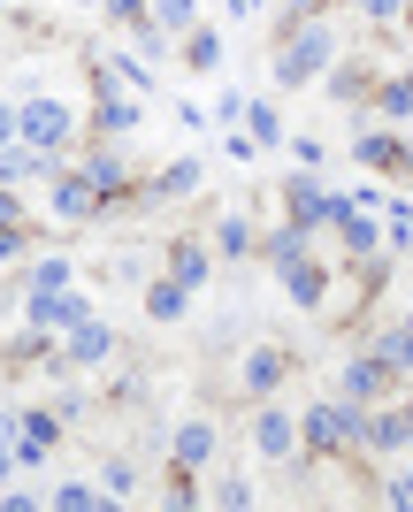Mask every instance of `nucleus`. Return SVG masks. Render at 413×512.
<instances>
[{
    "instance_id": "nucleus-45",
    "label": "nucleus",
    "mask_w": 413,
    "mask_h": 512,
    "mask_svg": "<svg viewBox=\"0 0 413 512\" xmlns=\"http://www.w3.org/2000/svg\"><path fill=\"white\" fill-rule=\"evenodd\" d=\"M23 138V123H16V100H0V146H16Z\"/></svg>"
},
{
    "instance_id": "nucleus-48",
    "label": "nucleus",
    "mask_w": 413,
    "mask_h": 512,
    "mask_svg": "<svg viewBox=\"0 0 413 512\" xmlns=\"http://www.w3.org/2000/svg\"><path fill=\"white\" fill-rule=\"evenodd\" d=\"M230 16H238V23L245 16H268V0H230Z\"/></svg>"
},
{
    "instance_id": "nucleus-36",
    "label": "nucleus",
    "mask_w": 413,
    "mask_h": 512,
    "mask_svg": "<svg viewBox=\"0 0 413 512\" xmlns=\"http://www.w3.org/2000/svg\"><path fill=\"white\" fill-rule=\"evenodd\" d=\"M31 260V230L23 222H0V268H23Z\"/></svg>"
},
{
    "instance_id": "nucleus-20",
    "label": "nucleus",
    "mask_w": 413,
    "mask_h": 512,
    "mask_svg": "<svg viewBox=\"0 0 413 512\" xmlns=\"http://www.w3.org/2000/svg\"><path fill=\"white\" fill-rule=\"evenodd\" d=\"M322 85H329V100H345L352 115H360V107H368V92H375V77H368V62H360V54H337V62L322 69Z\"/></svg>"
},
{
    "instance_id": "nucleus-29",
    "label": "nucleus",
    "mask_w": 413,
    "mask_h": 512,
    "mask_svg": "<svg viewBox=\"0 0 413 512\" xmlns=\"http://www.w3.org/2000/svg\"><path fill=\"white\" fill-rule=\"evenodd\" d=\"M245 138H253L261 153H276L283 138H291V130H283V107H268V100H245Z\"/></svg>"
},
{
    "instance_id": "nucleus-17",
    "label": "nucleus",
    "mask_w": 413,
    "mask_h": 512,
    "mask_svg": "<svg viewBox=\"0 0 413 512\" xmlns=\"http://www.w3.org/2000/svg\"><path fill=\"white\" fill-rule=\"evenodd\" d=\"M46 199H54V222H69V230H77V222H100V214H108V199L92 192V184H85L77 169H62V176H54V184H46Z\"/></svg>"
},
{
    "instance_id": "nucleus-2",
    "label": "nucleus",
    "mask_w": 413,
    "mask_h": 512,
    "mask_svg": "<svg viewBox=\"0 0 413 512\" xmlns=\"http://www.w3.org/2000/svg\"><path fill=\"white\" fill-rule=\"evenodd\" d=\"M360 413L368 406H352V398H314V406L299 413V451L306 459H345V451H360Z\"/></svg>"
},
{
    "instance_id": "nucleus-14",
    "label": "nucleus",
    "mask_w": 413,
    "mask_h": 512,
    "mask_svg": "<svg viewBox=\"0 0 413 512\" xmlns=\"http://www.w3.org/2000/svg\"><path fill=\"white\" fill-rule=\"evenodd\" d=\"M92 314H100V306H92L77 283H69V291H54V299H23V329H54V337H62V329H77V321H92Z\"/></svg>"
},
{
    "instance_id": "nucleus-19",
    "label": "nucleus",
    "mask_w": 413,
    "mask_h": 512,
    "mask_svg": "<svg viewBox=\"0 0 413 512\" xmlns=\"http://www.w3.org/2000/svg\"><path fill=\"white\" fill-rule=\"evenodd\" d=\"M306 253H314V230H299L291 214H283L276 230H261V260H268V276H283V268H299Z\"/></svg>"
},
{
    "instance_id": "nucleus-47",
    "label": "nucleus",
    "mask_w": 413,
    "mask_h": 512,
    "mask_svg": "<svg viewBox=\"0 0 413 512\" xmlns=\"http://www.w3.org/2000/svg\"><path fill=\"white\" fill-rule=\"evenodd\" d=\"M337 0H283V16H329Z\"/></svg>"
},
{
    "instance_id": "nucleus-5",
    "label": "nucleus",
    "mask_w": 413,
    "mask_h": 512,
    "mask_svg": "<svg viewBox=\"0 0 413 512\" xmlns=\"http://www.w3.org/2000/svg\"><path fill=\"white\" fill-rule=\"evenodd\" d=\"M138 123H146V92L115 85L108 69H92V130L100 138H131Z\"/></svg>"
},
{
    "instance_id": "nucleus-32",
    "label": "nucleus",
    "mask_w": 413,
    "mask_h": 512,
    "mask_svg": "<svg viewBox=\"0 0 413 512\" xmlns=\"http://www.w3.org/2000/svg\"><path fill=\"white\" fill-rule=\"evenodd\" d=\"M100 490H108V505H131V497L146 490V474H138L131 459H108V467H100Z\"/></svg>"
},
{
    "instance_id": "nucleus-42",
    "label": "nucleus",
    "mask_w": 413,
    "mask_h": 512,
    "mask_svg": "<svg viewBox=\"0 0 413 512\" xmlns=\"http://www.w3.org/2000/svg\"><path fill=\"white\" fill-rule=\"evenodd\" d=\"M100 8H108V23H123V31L146 23V0H100Z\"/></svg>"
},
{
    "instance_id": "nucleus-22",
    "label": "nucleus",
    "mask_w": 413,
    "mask_h": 512,
    "mask_svg": "<svg viewBox=\"0 0 413 512\" xmlns=\"http://www.w3.org/2000/svg\"><path fill=\"white\" fill-rule=\"evenodd\" d=\"M192 299H199V291L184 276H169V268L146 276V321H184V314H192Z\"/></svg>"
},
{
    "instance_id": "nucleus-9",
    "label": "nucleus",
    "mask_w": 413,
    "mask_h": 512,
    "mask_svg": "<svg viewBox=\"0 0 413 512\" xmlns=\"http://www.w3.org/2000/svg\"><path fill=\"white\" fill-rule=\"evenodd\" d=\"M54 444H62V413H54V406H23V413H16V474L46 467V459H54Z\"/></svg>"
},
{
    "instance_id": "nucleus-40",
    "label": "nucleus",
    "mask_w": 413,
    "mask_h": 512,
    "mask_svg": "<svg viewBox=\"0 0 413 512\" xmlns=\"http://www.w3.org/2000/svg\"><path fill=\"white\" fill-rule=\"evenodd\" d=\"M169 505H176V512H192V505H199V474L169 467Z\"/></svg>"
},
{
    "instance_id": "nucleus-15",
    "label": "nucleus",
    "mask_w": 413,
    "mask_h": 512,
    "mask_svg": "<svg viewBox=\"0 0 413 512\" xmlns=\"http://www.w3.org/2000/svg\"><path fill=\"white\" fill-rule=\"evenodd\" d=\"M77 176H85V184L108 199V207H115V199H138V176H131V161H123L115 146H92L85 161H77Z\"/></svg>"
},
{
    "instance_id": "nucleus-23",
    "label": "nucleus",
    "mask_w": 413,
    "mask_h": 512,
    "mask_svg": "<svg viewBox=\"0 0 413 512\" xmlns=\"http://www.w3.org/2000/svg\"><path fill=\"white\" fill-rule=\"evenodd\" d=\"M368 115H383V123L413 130V69H398V77H375V92H368Z\"/></svg>"
},
{
    "instance_id": "nucleus-7",
    "label": "nucleus",
    "mask_w": 413,
    "mask_h": 512,
    "mask_svg": "<svg viewBox=\"0 0 413 512\" xmlns=\"http://www.w3.org/2000/svg\"><path fill=\"white\" fill-rule=\"evenodd\" d=\"M115 360H123V337H115L100 314L77 321V329H62V367L69 375H100V367H115Z\"/></svg>"
},
{
    "instance_id": "nucleus-3",
    "label": "nucleus",
    "mask_w": 413,
    "mask_h": 512,
    "mask_svg": "<svg viewBox=\"0 0 413 512\" xmlns=\"http://www.w3.org/2000/svg\"><path fill=\"white\" fill-rule=\"evenodd\" d=\"M368 115V107H360ZM352 161L368 176H391V184H406L413 176V130H398V123H383V115H368V123L352 130Z\"/></svg>"
},
{
    "instance_id": "nucleus-26",
    "label": "nucleus",
    "mask_w": 413,
    "mask_h": 512,
    "mask_svg": "<svg viewBox=\"0 0 413 512\" xmlns=\"http://www.w3.org/2000/svg\"><path fill=\"white\" fill-rule=\"evenodd\" d=\"M169 276H184L192 291H207V276H215V245H207V237H169Z\"/></svg>"
},
{
    "instance_id": "nucleus-21",
    "label": "nucleus",
    "mask_w": 413,
    "mask_h": 512,
    "mask_svg": "<svg viewBox=\"0 0 413 512\" xmlns=\"http://www.w3.org/2000/svg\"><path fill=\"white\" fill-rule=\"evenodd\" d=\"M329 237H337V253H345V260H375V253H383V214L352 207V214H345V222H337Z\"/></svg>"
},
{
    "instance_id": "nucleus-33",
    "label": "nucleus",
    "mask_w": 413,
    "mask_h": 512,
    "mask_svg": "<svg viewBox=\"0 0 413 512\" xmlns=\"http://www.w3.org/2000/svg\"><path fill=\"white\" fill-rule=\"evenodd\" d=\"M215 505H222V512H253V505H261L253 474H215Z\"/></svg>"
},
{
    "instance_id": "nucleus-16",
    "label": "nucleus",
    "mask_w": 413,
    "mask_h": 512,
    "mask_svg": "<svg viewBox=\"0 0 413 512\" xmlns=\"http://www.w3.org/2000/svg\"><path fill=\"white\" fill-rule=\"evenodd\" d=\"M215 451H222V428L215 421H176L169 428V467L207 474V467H215Z\"/></svg>"
},
{
    "instance_id": "nucleus-34",
    "label": "nucleus",
    "mask_w": 413,
    "mask_h": 512,
    "mask_svg": "<svg viewBox=\"0 0 413 512\" xmlns=\"http://www.w3.org/2000/svg\"><path fill=\"white\" fill-rule=\"evenodd\" d=\"M46 505H54V512H100V505H108V490H100V482H62Z\"/></svg>"
},
{
    "instance_id": "nucleus-43",
    "label": "nucleus",
    "mask_w": 413,
    "mask_h": 512,
    "mask_svg": "<svg viewBox=\"0 0 413 512\" xmlns=\"http://www.w3.org/2000/svg\"><path fill=\"white\" fill-rule=\"evenodd\" d=\"M169 115H176V123H184V130H215V115H207V107H199V100H176Z\"/></svg>"
},
{
    "instance_id": "nucleus-30",
    "label": "nucleus",
    "mask_w": 413,
    "mask_h": 512,
    "mask_svg": "<svg viewBox=\"0 0 413 512\" xmlns=\"http://www.w3.org/2000/svg\"><path fill=\"white\" fill-rule=\"evenodd\" d=\"M92 69H108L115 85H131V92H153V62L138 54V46H131V54H100Z\"/></svg>"
},
{
    "instance_id": "nucleus-31",
    "label": "nucleus",
    "mask_w": 413,
    "mask_h": 512,
    "mask_svg": "<svg viewBox=\"0 0 413 512\" xmlns=\"http://www.w3.org/2000/svg\"><path fill=\"white\" fill-rule=\"evenodd\" d=\"M146 23H161L169 39H184V31L199 23V0H146Z\"/></svg>"
},
{
    "instance_id": "nucleus-38",
    "label": "nucleus",
    "mask_w": 413,
    "mask_h": 512,
    "mask_svg": "<svg viewBox=\"0 0 413 512\" xmlns=\"http://www.w3.org/2000/svg\"><path fill=\"white\" fill-rule=\"evenodd\" d=\"M352 8H360V16H368L375 31H383V23H406V8H413V0H352Z\"/></svg>"
},
{
    "instance_id": "nucleus-24",
    "label": "nucleus",
    "mask_w": 413,
    "mask_h": 512,
    "mask_svg": "<svg viewBox=\"0 0 413 512\" xmlns=\"http://www.w3.org/2000/svg\"><path fill=\"white\" fill-rule=\"evenodd\" d=\"M69 283H77L69 253H31L23 260V299H54V291H69Z\"/></svg>"
},
{
    "instance_id": "nucleus-28",
    "label": "nucleus",
    "mask_w": 413,
    "mask_h": 512,
    "mask_svg": "<svg viewBox=\"0 0 413 512\" xmlns=\"http://www.w3.org/2000/svg\"><path fill=\"white\" fill-rule=\"evenodd\" d=\"M199 184H207V161H169V169L146 184V207H161V199H192Z\"/></svg>"
},
{
    "instance_id": "nucleus-10",
    "label": "nucleus",
    "mask_w": 413,
    "mask_h": 512,
    "mask_svg": "<svg viewBox=\"0 0 413 512\" xmlns=\"http://www.w3.org/2000/svg\"><path fill=\"white\" fill-rule=\"evenodd\" d=\"M398 390V375L375 352H352V360H337V398H352V406H383Z\"/></svg>"
},
{
    "instance_id": "nucleus-11",
    "label": "nucleus",
    "mask_w": 413,
    "mask_h": 512,
    "mask_svg": "<svg viewBox=\"0 0 413 512\" xmlns=\"http://www.w3.org/2000/svg\"><path fill=\"white\" fill-rule=\"evenodd\" d=\"M69 161L54 146H31V138H16V146H0V184H16V192H31V184H54Z\"/></svg>"
},
{
    "instance_id": "nucleus-6",
    "label": "nucleus",
    "mask_w": 413,
    "mask_h": 512,
    "mask_svg": "<svg viewBox=\"0 0 413 512\" xmlns=\"http://www.w3.org/2000/svg\"><path fill=\"white\" fill-rule=\"evenodd\" d=\"M16 123H23V138H31V146L69 153V138H77V107L54 100V92H31V100H16Z\"/></svg>"
},
{
    "instance_id": "nucleus-25",
    "label": "nucleus",
    "mask_w": 413,
    "mask_h": 512,
    "mask_svg": "<svg viewBox=\"0 0 413 512\" xmlns=\"http://www.w3.org/2000/svg\"><path fill=\"white\" fill-rule=\"evenodd\" d=\"M375 360L391 367V375H413V306L398 321H383V329H375V344H368Z\"/></svg>"
},
{
    "instance_id": "nucleus-8",
    "label": "nucleus",
    "mask_w": 413,
    "mask_h": 512,
    "mask_svg": "<svg viewBox=\"0 0 413 512\" xmlns=\"http://www.w3.org/2000/svg\"><path fill=\"white\" fill-rule=\"evenodd\" d=\"M360 451L368 459H398V451H413V406H368L360 413Z\"/></svg>"
},
{
    "instance_id": "nucleus-4",
    "label": "nucleus",
    "mask_w": 413,
    "mask_h": 512,
    "mask_svg": "<svg viewBox=\"0 0 413 512\" xmlns=\"http://www.w3.org/2000/svg\"><path fill=\"white\" fill-rule=\"evenodd\" d=\"M245 444H253V459H268V467H291V459H306V451H299V413L276 406V398H253Z\"/></svg>"
},
{
    "instance_id": "nucleus-46",
    "label": "nucleus",
    "mask_w": 413,
    "mask_h": 512,
    "mask_svg": "<svg viewBox=\"0 0 413 512\" xmlns=\"http://www.w3.org/2000/svg\"><path fill=\"white\" fill-rule=\"evenodd\" d=\"M0 222H23V192L16 184H0Z\"/></svg>"
},
{
    "instance_id": "nucleus-13",
    "label": "nucleus",
    "mask_w": 413,
    "mask_h": 512,
    "mask_svg": "<svg viewBox=\"0 0 413 512\" xmlns=\"http://www.w3.org/2000/svg\"><path fill=\"white\" fill-rule=\"evenodd\" d=\"M276 283H283V299L299 306V314H322V306L337 299V276H329V260H314V253H306L299 268H283Z\"/></svg>"
},
{
    "instance_id": "nucleus-44",
    "label": "nucleus",
    "mask_w": 413,
    "mask_h": 512,
    "mask_svg": "<svg viewBox=\"0 0 413 512\" xmlns=\"http://www.w3.org/2000/svg\"><path fill=\"white\" fill-rule=\"evenodd\" d=\"M283 146H291V161H299V169H322V138H283Z\"/></svg>"
},
{
    "instance_id": "nucleus-51",
    "label": "nucleus",
    "mask_w": 413,
    "mask_h": 512,
    "mask_svg": "<svg viewBox=\"0 0 413 512\" xmlns=\"http://www.w3.org/2000/svg\"><path fill=\"white\" fill-rule=\"evenodd\" d=\"M0 23H8V0H0Z\"/></svg>"
},
{
    "instance_id": "nucleus-1",
    "label": "nucleus",
    "mask_w": 413,
    "mask_h": 512,
    "mask_svg": "<svg viewBox=\"0 0 413 512\" xmlns=\"http://www.w3.org/2000/svg\"><path fill=\"white\" fill-rule=\"evenodd\" d=\"M337 23L329 16H283V39H276V85L299 92V85H322V69L337 62Z\"/></svg>"
},
{
    "instance_id": "nucleus-49",
    "label": "nucleus",
    "mask_w": 413,
    "mask_h": 512,
    "mask_svg": "<svg viewBox=\"0 0 413 512\" xmlns=\"http://www.w3.org/2000/svg\"><path fill=\"white\" fill-rule=\"evenodd\" d=\"M69 8H100V0H69Z\"/></svg>"
},
{
    "instance_id": "nucleus-18",
    "label": "nucleus",
    "mask_w": 413,
    "mask_h": 512,
    "mask_svg": "<svg viewBox=\"0 0 413 512\" xmlns=\"http://www.w3.org/2000/svg\"><path fill=\"white\" fill-rule=\"evenodd\" d=\"M176 62L192 69V77H215V69H222V62H230V39H222L215 23L199 16V23H192V31H184V39H176Z\"/></svg>"
},
{
    "instance_id": "nucleus-50",
    "label": "nucleus",
    "mask_w": 413,
    "mask_h": 512,
    "mask_svg": "<svg viewBox=\"0 0 413 512\" xmlns=\"http://www.w3.org/2000/svg\"><path fill=\"white\" fill-rule=\"evenodd\" d=\"M406 39H413V8H406Z\"/></svg>"
},
{
    "instance_id": "nucleus-12",
    "label": "nucleus",
    "mask_w": 413,
    "mask_h": 512,
    "mask_svg": "<svg viewBox=\"0 0 413 512\" xmlns=\"http://www.w3.org/2000/svg\"><path fill=\"white\" fill-rule=\"evenodd\" d=\"M283 375H291V352H283V344H253V352L238 360V398L245 406H253V398H276Z\"/></svg>"
},
{
    "instance_id": "nucleus-39",
    "label": "nucleus",
    "mask_w": 413,
    "mask_h": 512,
    "mask_svg": "<svg viewBox=\"0 0 413 512\" xmlns=\"http://www.w3.org/2000/svg\"><path fill=\"white\" fill-rule=\"evenodd\" d=\"M207 115H215V130H238V123H245V92H215V107H207Z\"/></svg>"
},
{
    "instance_id": "nucleus-27",
    "label": "nucleus",
    "mask_w": 413,
    "mask_h": 512,
    "mask_svg": "<svg viewBox=\"0 0 413 512\" xmlns=\"http://www.w3.org/2000/svg\"><path fill=\"white\" fill-rule=\"evenodd\" d=\"M207 245H215V260H253L261 253V230H253V214H222L207 230Z\"/></svg>"
},
{
    "instance_id": "nucleus-37",
    "label": "nucleus",
    "mask_w": 413,
    "mask_h": 512,
    "mask_svg": "<svg viewBox=\"0 0 413 512\" xmlns=\"http://www.w3.org/2000/svg\"><path fill=\"white\" fill-rule=\"evenodd\" d=\"M383 505H391V512H413V467H391V474H383Z\"/></svg>"
},
{
    "instance_id": "nucleus-35",
    "label": "nucleus",
    "mask_w": 413,
    "mask_h": 512,
    "mask_svg": "<svg viewBox=\"0 0 413 512\" xmlns=\"http://www.w3.org/2000/svg\"><path fill=\"white\" fill-rule=\"evenodd\" d=\"M131 46L146 54V62H169V54H176V39L161 31V23H131Z\"/></svg>"
},
{
    "instance_id": "nucleus-41",
    "label": "nucleus",
    "mask_w": 413,
    "mask_h": 512,
    "mask_svg": "<svg viewBox=\"0 0 413 512\" xmlns=\"http://www.w3.org/2000/svg\"><path fill=\"white\" fill-rule=\"evenodd\" d=\"M0 482H16V413H0Z\"/></svg>"
}]
</instances>
